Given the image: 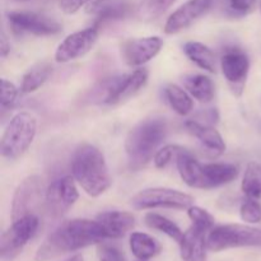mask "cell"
I'll return each instance as SVG.
<instances>
[{
	"instance_id": "6da1fadb",
	"label": "cell",
	"mask_w": 261,
	"mask_h": 261,
	"mask_svg": "<svg viewBox=\"0 0 261 261\" xmlns=\"http://www.w3.org/2000/svg\"><path fill=\"white\" fill-rule=\"evenodd\" d=\"M106 233L97 221L71 219L51 232L36 252V261H48L106 240Z\"/></svg>"
},
{
	"instance_id": "7a4b0ae2",
	"label": "cell",
	"mask_w": 261,
	"mask_h": 261,
	"mask_svg": "<svg viewBox=\"0 0 261 261\" xmlns=\"http://www.w3.org/2000/svg\"><path fill=\"white\" fill-rule=\"evenodd\" d=\"M168 125L163 117H150L135 125L125 140V152L132 170L145 167L167 137Z\"/></svg>"
},
{
	"instance_id": "3957f363",
	"label": "cell",
	"mask_w": 261,
	"mask_h": 261,
	"mask_svg": "<svg viewBox=\"0 0 261 261\" xmlns=\"http://www.w3.org/2000/svg\"><path fill=\"white\" fill-rule=\"evenodd\" d=\"M71 173L83 190L94 198L106 193L112 182L103 154L91 144H83L75 150Z\"/></svg>"
},
{
	"instance_id": "277c9868",
	"label": "cell",
	"mask_w": 261,
	"mask_h": 261,
	"mask_svg": "<svg viewBox=\"0 0 261 261\" xmlns=\"http://www.w3.org/2000/svg\"><path fill=\"white\" fill-rule=\"evenodd\" d=\"M37 133V120L30 112H18L13 116L2 138V155L9 161L22 157L33 143Z\"/></svg>"
},
{
	"instance_id": "5b68a950",
	"label": "cell",
	"mask_w": 261,
	"mask_h": 261,
	"mask_svg": "<svg viewBox=\"0 0 261 261\" xmlns=\"http://www.w3.org/2000/svg\"><path fill=\"white\" fill-rule=\"evenodd\" d=\"M206 246L214 252L236 247L261 246V229L244 224L213 227L206 237Z\"/></svg>"
},
{
	"instance_id": "8992f818",
	"label": "cell",
	"mask_w": 261,
	"mask_h": 261,
	"mask_svg": "<svg viewBox=\"0 0 261 261\" xmlns=\"http://www.w3.org/2000/svg\"><path fill=\"white\" fill-rule=\"evenodd\" d=\"M148 82L147 69H137L130 74L114 76L101 84L98 99L105 105H116L135 96Z\"/></svg>"
},
{
	"instance_id": "52a82bcc",
	"label": "cell",
	"mask_w": 261,
	"mask_h": 261,
	"mask_svg": "<svg viewBox=\"0 0 261 261\" xmlns=\"http://www.w3.org/2000/svg\"><path fill=\"white\" fill-rule=\"evenodd\" d=\"M40 227V219L36 214L25 216L13 221L12 226L2 234L0 239V255L4 261L14 259L23 247L32 240Z\"/></svg>"
},
{
	"instance_id": "ba28073f",
	"label": "cell",
	"mask_w": 261,
	"mask_h": 261,
	"mask_svg": "<svg viewBox=\"0 0 261 261\" xmlns=\"http://www.w3.org/2000/svg\"><path fill=\"white\" fill-rule=\"evenodd\" d=\"M135 209H189L194 203L193 196L168 188H150L139 191L130 200Z\"/></svg>"
},
{
	"instance_id": "9c48e42d",
	"label": "cell",
	"mask_w": 261,
	"mask_h": 261,
	"mask_svg": "<svg viewBox=\"0 0 261 261\" xmlns=\"http://www.w3.org/2000/svg\"><path fill=\"white\" fill-rule=\"evenodd\" d=\"M46 189L40 176H28L19 184L13 196L12 221L36 214V211L45 201ZM37 216V214H36Z\"/></svg>"
},
{
	"instance_id": "30bf717a",
	"label": "cell",
	"mask_w": 261,
	"mask_h": 261,
	"mask_svg": "<svg viewBox=\"0 0 261 261\" xmlns=\"http://www.w3.org/2000/svg\"><path fill=\"white\" fill-rule=\"evenodd\" d=\"M221 66L224 78L234 96L240 97L245 89L250 71V59L240 47H227L222 54Z\"/></svg>"
},
{
	"instance_id": "8fae6325",
	"label": "cell",
	"mask_w": 261,
	"mask_h": 261,
	"mask_svg": "<svg viewBox=\"0 0 261 261\" xmlns=\"http://www.w3.org/2000/svg\"><path fill=\"white\" fill-rule=\"evenodd\" d=\"M75 178L71 176H64L53 181L46 189L45 205L46 211L53 217H60L74 205L79 198Z\"/></svg>"
},
{
	"instance_id": "7c38bea8",
	"label": "cell",
	"mask_w": 261,
	"mask_h": 261,
	"mask_svg": "<svg viewBox=\"0 0 261 261\" xmlns=\"http://www.w3.org/2000/svg\"><path fill=\"white\" fill-rule=\"evenodd\" d=\"M8 20L15 33L51 36L61 31L60 23L47 15L35 12H10L8 14Z\"/></svg>"
},
{
	"instance_id": "4fadbf2b",
	"label": "cell",
	"mask_w": 261,
	"mask_h": 261,
	"mask_svg": "<svg viewBox=\"0 0 261 261\" xmlns=\"http://www.w3.org/2000/svg\"><path fill=\"white\" fill-rule=\"evenodd\" d=\"M97 40L98 28L96 25L71 33L59 45L55 53V60L58 63H69L75 59L83 58L93 48Z\"/></svg>"
},
{
	"instance_id": "5bb4252c",
	"label": "cell",
	"mask_w": 261,
	"mask_h": 261,
	"mask_svg": "<svg viewBox=\"0 0 261 261\" xmlns=\"http://www.w3.org/2000/svg\"><path fill=\"white\" fill-rule=\"evenodd\" d=\"M163 40L158 36L132 38L122 43V59L129 66H140L160 54Z\"/></svg>"
},
{
	"instance_id": "9a60e30c",
	"label": "cell",
	"mask_w": 261,
	"mask_h": 261,
	"mask_svg": "<svg viewBox=\"0 0 261 261\" xmlns=\"http://www.w3.org/2000/svg\"><path fill=\"white\" fill-rule=\"evenodd\" d=\"M213 0H189L175 10L165 24L167 35H175L190 27L194 22L208 13Z\"/></svg>"
},
{
	"instance_id": "2e32d148",
	"label": "cell",
	"mask_w": 261,
	"mask_h": 261,
	"mask_svg": "<svg viewBox=\"0 0 261 261\" xmlns=\"http://www.w3.org/2000/svg\"><path fill=\"white\" fill-rule=\"evenodd\" d=\"M239 172V167L232 163H206L201 166L200 189H214L232 182Z\"/></svg>"
},
{
	"instance_id": "e0dca14e",
	"label": "cell",
	"mask_w": 261,
	"mask_h": 261,
	"mask_svg": "<svg viewBox=\"0 0 261 261\" xmlns=\"http://www.w3.org/2000/svg\"><path fill=\"white\" fill-rule=\"evenodd\" d=\"M97 222L101 224L107 239H120L125 236L135 226V218L127 212L111 211L97 216Z\"/></svg>"
},
{
	"instance_id": "ac0fdd59",
	"label": "cell",
	"mask_w": 261,
	"mask_h": 261,
	"mask_svg": "<svg viewBox=\"0 0 261 261\" xmlns=\"http://www.w3.org/2000/svg\"><path fill=\"white\" fill-rule=\"evenodd\" d=\"M206 232L191 226L184 233L180 244L181 257L184 261H206Z\"/></svg>"
},
{
	"instance_id": "d6986e66",
	"label": "cell",
	"mask_w": 261,
	"mask_h": 261,
	"mask_svg": "<svg viewBox=\"0 0 261 261\" xmlns=\"http://www.w3.org/2000/svg\"><path fill=\"white\" fill-rule=\"evenodd\" d=\"M185 127L212 154H223L224 150H226V143H224L222 135L214 127L209 126L206 124H201V122L195 121V120H189V121H186Z\"/></svg>"
},
{
	"instance_id": "ffe728a7",
	"label": "cell",
	"mask_w": 261,
	"mask_h": 261,
	"mask_svg": "<svg viewBox=\"0 0 261 261\" xmlns=\"http://www.w3.org/2000/svg\"><path fill=\"white\" fill-rule=\"evenodd\" d=\"M176 165H177L178 173L184 182L190 188L200 189L201 185V166L189 150L181 148L176 155Z\"/></svg>"
},
{
	"instance_id": "44dd1931",
	"label": "cell",
	"mask_w": 261,
	"mask_h": 261,
	"mask_svg": "<svg viewBox=\"0 0 261 261\" xmlns=\"http://www.w3.org/2000/svg\"><path fill=\"white\" fill-rule=\"evenodd\" d=\"M186 91L199 102L208 103L214 98V84L209 76L203 74H189L182 78Z\"/></svg>"
},
{
	"instance_id": "7402d4cb",
	"label": "cell",
	"mask_w": 261,
	"mask_h": 261,
	"mask_svg": "<svg viewBox=\"0 0 261 261\" xmlns=\"http://www.w3.org/2000/svg\"><path fill=\"white\" fill-rule=\"evenodd\" d=\"M130 249L135 257L142 261H147L157 256L162 247L160 242L149 234L143 233V232H134L130 236Z\"/></svg>"
},
{
	"instance_id": "603a6c76",
	"label": "cell",
	"mask_w": 261,
	"mask_h": 261,
	"mask_svg": "<svg viewBox=\"0 0 261 261\" xmlns=\"http://www.w3.org/2000/svg\"><path fill=\"white\" fill-rule=\"evenodd\" d=\"M184 53L199 68L216 73V56L208 46L196 41H190L184 45Z\"/></svg>"
},
{
	"instance_id": "cb8c5ba5",
	"label": "cell",
	"mask_w": 261,
	"mask_h": 261,
	"mask_svg": "<svg viewBox=\"0 0 261 261\" xmlns=\"http://www.w3.org/2000/svg\"><path fill=\"white\" fill-rule=\"evenodd\" d=\"M51 73H53V66H51V64L46 63V61L32 66L23 76L22 84H20V92L27 94L37 91L50 78Z\"/></svg>"
},
{
	"instance_id": "d4e9b609",
	"label": "cell",
	"mask_w": 261,
	"mask_h": 261,
	"mask_svg": "<svg viewBox=\"0 0 261 261\" xmlns=\"http://www.w3.org/2000/svg\"><path fill=\"white\" fill-rule=\"evenodd\" d=\"M165 96L170 106L172 107L176 114L181 116H186L193 110V99L189 96L188 92L184 91L181 87L176 84H168L165 88Z\"/></svg>"
},
{
	"instance_id": "484cf974",
	"label": "cell",
	"mask_w": 261,
	"mask_h": 261,
	"mask_svg": "<svg viewBox=\"0 0 261 261\" xmlns=\"http://www.w3.org/2000/svg\"><path fill=\"white\" fill-rule=\"evenodd\" d=\"M144 223L147 224L149 228L157 229V231L162 232V233L167 234L170 239L175 240L176 242H180L182 239L184 233L180 229V227L172 221H170L166 217L161 216L157 213H147L144 217Z\"/></svg>"
},
{
	"instance_id": "4316f807",
	"label": "cell",
	"mask_w": 261,
	"mask_h": 261,
	"mask_svg": "<svg viewBox=\"0 0 261 261\" xmlns=\"http://www.w3.org/2000/svg\"><path fill=\"white\" fill-rule=\"evenodd\" d=\"M241 189L247 198L257 199L261 196V166L256 162H250L245 170Z\"/></svg>"
},
{
	"instance_id": "83f0119b",
	"label": "cell",
	"mask_w": 261,
	"mask_h": 261,
	"mask_svg": "<svg viewBox=\"0 0 261 261\" xmlns=\"http://www.w3.org/2000/svg\"><path fill=\"white\" fill-rule=\"evenodd\" d=\"M176 0H142L138 7V17L142 20H154L160 18Z\"/></svg>"
},
{
	"instance_id": "f1b7e54d",
	"label": "cell",
	"mask_w": 261,
	"mask_h": 261,
	"mask_svg": "<svg viewBox=\"0 0 261 261\" xmlns=\"http://www.w3.org/2000/svg\"><path fill=\"white\" fill-rule=\"evenodd\" d=\"M130 12V7L126 3H115V4L105 5L97 10V24L111 19H121ZM96 24V25H97Z\"/></svg>"
},
{
	"instance_id": "f546056e",
	"label": "cell",
	"mask_w": 261,
	"mask_h": 261,
	"mask_svg": "<svg viewBox=\"0 0 261 261\" xmlns=\"http://www.w3.org/2000/svg\"><path fill=\"white\" fill-rule=\"evenodd\" d=\"M188 216L190 221L193 222V226L201 229V231L208 232L214 227V217L200 206L191 205L188 209Z\"/></svg>"
},
{
	"instance_id": "4dcf8cb0",
	"label": "cell",
	"mask_w": 261,
	"mask_h": 261,
	"mask_svg": "<svg viewBox=\"0 0 261 261\" xmlns=\"http://www.w3.org/2000/svg\"><path fill=\"white\" fill-rule=\"evenodd\" d=\"M227 14L232 17H245L255 9L256 0H222Z\"/></svg>"
},
{
	"instance_id": "1f68e13d",
	"label": "cell",
	"mask_w": 261,
	"mask_h": 261,
	"mask_svg": "<svg viewBox=\"0 0 261 261\" xmlns=\"http://www.w3.org/2000/svg\"><path fill=\"white\" fill-rule=\"evenodd\" d=\"M240 216L242 221L247 223H259L261 222V204L256 201V199L249 198L241 204Z\"/></svg>"
},
{
	"instance_id": "d6a6232c",
	"label": "cell",
	"mask_w": 261,
	"mask_h": 261,
	"mask_svg": "<svg viewBox=\"0 0 261 261\" xmlns=\"http://www.w3.org/2000/svg\"><path fill=\"white\" fill-rule=\"evenodd\" d=\"M103 2L105 0H59V7L66 14H74L83 7L92 9L99 7Z\"/></svg>"
},
{
	"instance_id": "836d02e7",
	"label": "cell",
	"mask_w": 261,
	"mask_h": 261,
	"mask_svg": "<svg viewBox=\"0 0 261 261\" xmlns=\"http://www.w3.org/2000/svg\"><path fill=\"white\" fill-rule=\"evenodd\" d=\"M18 89L7 79H2V111L5 112L12 109L17 102Z\"/></svg>"
},
{
	"instance_id": "e575fe53",
	"label": "cell",
	"mask_w": 261,
	"mask_h": 261,
	"mask_svg": "<svg viewBox=\"0 0 261 261\" xmlns=\"http://www.w3.org/2000/svg\"><path fill=\"white\" fill-rule=\"evenodd\" d=\"M181 149V147L177 145H166V147L161 148L160 150H157V153L154 154V166L157 168H165L168 163L172 161L173 157L177 155V152Z\"/></svg>"
},
{
	"instance_id": "d590c367",
	"label": "cell",
	"mask_w": 261,
	"mask_h": 261,
	"mask_svg": "<svg viewBox=\"0 0 261 261\" xmlns=\"http://www.w3.org/2000/svg\"><path fill=\"white\" fill-rule=\"evenodd\" d=\"M97 255H98L99 261H126L122 252L117 247L110 246V245L99 244Z\"/></svg>"
},
{
	"instance_id": "8d00e7d4",
	"label": "cell",
	"mask_w": 261,
	"mask_h": 261,
	"mask_svg": "<svg viewBox=\"0 0 261 261\" xmlns=\"http://www.w3.org/2000/svg\"><path fill=\"white\" fill-rule=\"evenodd\" d=\"M0 51H2L3 58H7L10 53V43L8 42V38L5 33H2V42H0Z\"/></svg>"
},
{
	"instance_id": "74e56055",
	"label": "cell",
	"mask_w": 261,
	"mask_h": 261,
	"mask_svg": "<svg viewBox=\"0 0 261 261\" xmlns=\"http://www.w3.org/2000/svg\"><path fill=\"white\" fill-rule=\"evenodd\" d=\"M66 261H84L83 257L81 256V255H75V256L70 257V259H68Z\"/></svg>"
},
{
	"instance_id": "f35d334b",
	"label": "cell",
	"mask_w": 261,
	"mask_h": 261,
	"mask_svg": "<svg viewBox=\"0 0 261 261\" xmlns=\"http://www.w3.org/2000/svg\"><path fill=\"white\" fill-rule=\"evenodd\" d=\"M14 2H28V0H14Z\"/></svg>"
},
{
	"instance_id": "ab89813d",
	"label": "cell",
	"mask_w": 261,
	"mask_h": 261,
	"mask_svg": "<svg viewBox=\"0 0 261 261\" xmlns=\"http://www.w3.org/2000/svg\"><path fill=\"white\" fill-rule=\"evenodd\" d=\"M260 9H261V0H260Z\"/></svg>"
},
{
	"instance_id": "60d3db41",
	"label": "cell",
	"mask_w": 261,
	"mask_h": 261,
	"mask_svg": "<svg viewBox=\"0 0 261 261\" xmlns=\"http://www.w3.org/2000/svg\"><path fill=\"white\" fill-rule=\"evenodd\" d=\"M140 261H142V260H140Z\"/></svg>"
}]
</instances>
